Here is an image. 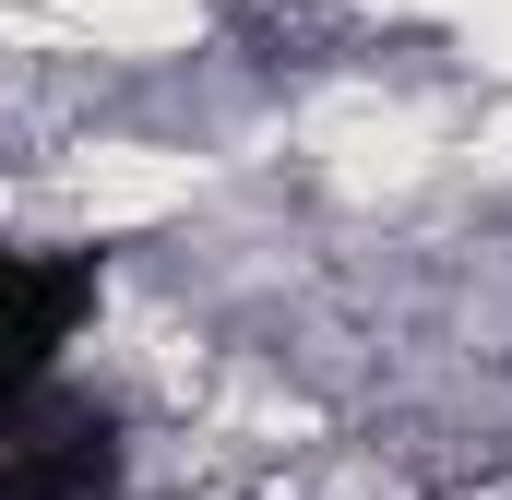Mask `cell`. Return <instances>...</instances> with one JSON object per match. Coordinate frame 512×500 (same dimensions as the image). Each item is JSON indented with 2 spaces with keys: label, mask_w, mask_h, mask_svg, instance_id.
<instances>
[{
  "label": "cell",
  "mask_w": 512,
  "mask_h": 500,
  "mask_svg": "<svg viewBox=\"0 0 512 500\" xmlns=\"http://www.w3.org/2000/svg\"><path fill=\"white\" fill-rule=\"evenodd\" d=\"M84 310H96V250H0V417L36 405Z\"/></svg>",
  "instance_id": "obj_1"
},
{
  "label": "cell",
  "mask_w": 512,
  "mask_h": 500,
  "mask_svg": "<svg viewBox=\"0 0 512 500\" xmlns=\"http://www.w3.org/2000/svg\"><path fill=\"white\" fill-rule=\"evenodd\" d=\"M108 489H120V429L96 405L0 417V500H108Z\"/></svg>",
  "instance_id": "obj_2"
}]
</instances>
